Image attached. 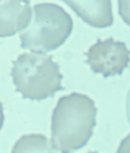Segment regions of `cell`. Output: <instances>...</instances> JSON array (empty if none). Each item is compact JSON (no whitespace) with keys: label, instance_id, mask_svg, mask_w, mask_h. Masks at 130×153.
<instances>
[{"label":"cell","instance_id":"cell-6","mask_svg":"<svg viewBox=\"0 0 130 153\" xmlns=\"http://www.w3.org/2000/svg\"><path fill=\"white\" fill-rule=\"evenodd\" d=\"M79 17L95 27L103 28L113 23L111 1H64Z\"/></svg>","mask_w":130,"mask_h":153},{"label":"cell","instance_id":"cell-3","mask_svg":"<svg viewBox=\"0 0 130 153\" xmlns=\"http://www.w3.org/2000/svg\"><path fill=\"white\" fill-rule=\"evenodd\" d=\"M73 21L63 8L51 3L33 7L30 24L21 33V47L32 52L44 53L57 49L69 37Z\"/></svg>","mask_w":130,"mask_h":153},{"label":"cell","instance_id":"cell-2","mask_svg":"<svg viewBox=\"0 0 130 153\" xmlns=\"http://www.w3.org/2000/svg\"><path fill=\"white\" fill-rule=\"evenodd\" d=\"M11 70L16 91L24 98L41 100L64 89L63 76L52 56L42 53H25L13 62Z\"/></svg>","mask_w":130,"mask_h":153},{"label":"cell","instance_id":"cell-7","mask_svg":"<svg viewBox=\"0 0 130 153\" xmlns=\"http://www.w3.org/2000/svg\"><path fill=\"white\" fill-rule=\"evenodd\" d=\"M52 141L42 134L24 135L18 140L11 153H56Z\"/></svg>","mask_w":130,"mask_h":153},{"label":"cell","instance_id":"cell-9","mask_svg":"<svg viewBox=\"0 0 130 153\" xmlns=\"http://www.w3.org/2000/svg\"><path fill=\"white\" fill-rule=\"evenodd\" d=\"M117 153H130V133L121 141Z\"/></svg>","mask_w":130,"mask_h":153},{"label":"cell","instance_id":"cell-1","mask_svg":"<svg viewBox=\"0 0 130 153\" xmlns=\"http://www.w3.org/2000/svg\"><path fill=\"white\" fill-rule=\"evenodd\" d=\"M95 102L85 94L73 93L59 98L52 117V143L61 153L83 147L96 125Z\"/></svg>","mask_w":130,"mask_h":153},{"label":"cell","instance_id":"cell-11","mask_svg":"<svg viewBox=\"0 0 130 153\" xmlns=\"http://www.w3.org/2000/svg\"><path fill=\"white\" fill-rule=\"evenodd\" d=\"M4 114H3V104L0 102V130L2 128L3 123H4Z\"/></svg>","mask_w":130,"mask_h":153},{"label":"cell","instance_id":"cell-4","mask_svg":"<svg viewBox=\"0 0 130 153\" xmlns=\"http://www.w3.org/2000/svg\"><path fill=\"white\" fill-rule=\"evenodd\" d=\"M85 55L92 70L104 77L120 75L130 62V51L125 43L113 38L103 41L98 39Z\"/></svg>","mask_w":130,"mask_h":153},{"label":"cell","instance_id":"cell-5","mask_svg":"<svg viewBox=\"0 0 130 153\" xmlns=\"http://www.w3.org/2000/svg\"><path fill=\"white\" fill-rule=\"evenodd\" d=\"M28 1H0V37H10L27 27L32 19Z\"/></svg>","mask_w":130,"mask_h":153},{"label":"cell","instance_id":"cell-8","mask_svg":"<svg viewBox=\"0 0 130 153\" xmlns=\"http://www.w3.org/2000/svg\"><path fill=\"white\" fill-rule=\"evenodd\" d=\"M118 13L125 23L130 25V1H118Z\"/></svg>","mask_w":130,"mask_h":153},{"label":"cell","instance_id":"cell-12","mask_svg":"<svg viewBox=\"0 0 130 153\" xmlns=\"http://www.w3.org/2000/svg\"><path fill=\"white\" fill-rule=\"evenodd\" d=\"M88 153H97V152H88Z\"/></svg>","mask_w":130,"mask_h":153},{"label":"cell","instance_id":"cell-10","mask_svg":"<svg viewBox=\"0 0 130 153\" xmlns=\"http://www.w3.org/2000/svg\"><path fill=\"white\" fill-rule=\"evenodd\" d=\"M126 114L128 121L130 123V89L128 93L127 100H126Z\"/></svg>","mask_w":130,"mask_h":153}]
</instances>
